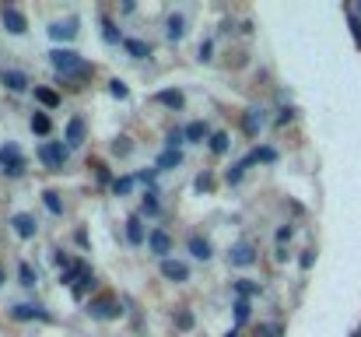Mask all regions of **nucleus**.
<instances>
[{"label":"nucleus","instance_id":"obj_1","mask_svg":"<svg viewBox=\"0 0 361 337\" xmlns=\"http://www.w3.org/2000/svg\"><path fill=\"white\" fill-rule=\"evenodd\" d=\"M50 60H53L57 74H64V78H71V81H85V78L92 74V67H88L74 50H53V53H50Z\"/></svg>","mask_w":361,"mask_h":337},{"label":"nucleus","instance_id":"obj_2","mask_svg":"<svg viewBox=\"0 0 361 337\" xmlns=\"http://www.w3.org/2000/svg\"><path fill=\"white\" fill-rule=\"evenodd\" d=\"M0 172H4V176H22L25 172V158H22L18 144H4V148H0Z\"/></svg>","mask_w":361,"mask_h":337},{"label":"nucleus","instance_id":"obj_3","mask_svg":"<svg viewBox=\"0 0 361 337\" xmlns=\"http://www.w3.org/2000/svg\"><path fill=\"white\" fill-rule=\"evenodd\" d=\"M123 309H120V302L113 298V295H99V298H92L88 302V316L92 319H116Z\"/></svg>","mask_w":361,"mask_h":337},{"label":"nucleus","instance_id":"obj_4","mask_svg":"<svg viewBox=\"0 0 361 337\" xmlns=\"http://www.w3.org/2000/svg\"><path fill=\"white\" fill-rule=\"evenodd\" d=\"M0 22H4V29L11 32V36H25V15L18 11V8H4V11H0Z\"/></svg>","mask_w":361,"mask_h":337},{"label":"nucleus","instance_id":"obj_5","mask_svg":"<svg viewBox=\"0 0 361 337\" xmlns=\"http://www.w3.org/2000/svg\"><path fill=\"white\" fill-rule=\"evenodd\" d=\"M39 155H43V162H46V165L57 172V169H64V155H67V148L50 141V144H43V151H39Z\"/></svg>","mask_w":361,"mask_h":337},{"label":"nucleus","instance_id":"obj_6","mask_svg":"<svg viewBox=\"0 0 361 337\" xmlns=\"http://www.w3.org/2000/svg\"><path fill=\"white\" fill-rule=\"evenodd\" d=\"M228 263H235V267H253V263H256V249H253L249 242H239V246L228 253Z\"/></svg>","mask_w":361,"mask_h":337},{"label":"nucleus","instance_id":"obj_7","mask_svg":"<svg viewBox=\"0 0 361 337\" xmlns=\"http://www.w3.org/2000/svg\"><path fill=\"white\" fill-rule=\"evenodd\" d=\"M263 123H267L263 109H246V113H242V130H246L249 137H256V134L263 130Z\"/></svg>","mask_w":361,"mask_h":337},{"label":"nucleus","instance_id":"obj_8","mask_svg":"<svg viewBox=\"0 0 361 337\" xmlns=\"http://www.w3.org/2000/svg\"><path fill=\"white\" fill-rule=\"evenodd\" d=\"M162 277H169V281H186L190 277V267L183 263V260H162Z\"/></svg>","mask_w":361,"mask_h":337},{"label":"nucleus","instance_id":"obj_9","mask_svg":"<svg viewBox=\"0 0 361 337\" xmlns=\"http://www.w3.org/2000/svg\"><path fill=\"white\" fill-rule=\"evenodd\" d=\"M148 246H151V253H158V256L165 260V253L172 249V239H169V232H162V228H155V232L148 235Z\"/></svg>","mask_w":361,"mask_h":337},{"label":"nucleus","instance_id":"obj_10","mask_svg":"<svg viewBox=\"0 0 361 337\" xmlns=\"http://www.w3.org/2000/svg\"><path fill=\"white\" fill-rule=\"evenodd\" d=\"M11 225H15V232H18L22 239H32V235H36V228H39L32 214H15V218H11Z\"/></svg>","mask_w":361,"mask_h":337},{"label":"nucleus","instance_id":"obj_11","mask_svg":"<svg viewBox=\"0 0 361 337\" xmlns=\"http://www.w3.org/2000/svg\"><path fill=\"white\" fill-rule=\"evenodd\" d=\"M50 36H53V39H74V36H78V22H74V18L53 22V25H50Z\"/></svg>","mask_w":361,"mask_h":337},{"label":"nucleus","instance_id":"obj_12","mask_svg":"<svg viewBox=\"0 0 361 337\" xmlns=\"http://www.w3.org/2000/svg\"><path fill=\"white\" fill-rule=\"evenodd\" d=\"M85 144V120H71L67 123V148H81Z\"/></svg>","mask_w":361,"mask_h":337},{"label":"nucleus","instance_id":"obj_13","mask_svg":"<svg viewBox=\"0 0 361 337\" xmlns=\"http://www.w3.org/2000/svg\"><path fill=\"white\" fill-rule=\"evenodd\" d=\"M155 102H162V106H169V109H183V92H176V88H165V92H158L155 95Z\"/></svg>","mask_w":361,"mask_h":337},{"label":"nucleus","instance_id":"obj_14","mask_svg":"<svg viewBox=\"0 0 361 337\" xmlns=\"http://www.w3.org/2000/svg\"><path fill=\"white\" fill-rule=\"evenodd\" d=\"M11 312H15V319H50V312L39 305H15Z\"/></svg>","mask_w":361,"mask_h":337},{"label":"nucleus","instance_id":"obj_15","mask_svg":"<svg viewBox=\"0 0 361 337\" xmlns=\"http://www.w3.org/2000/svg\"><path fill=\"white\" fill-rule=\"evenodd\" d=\"M183 36H186V18H183V15H172V18H169V39L179 43Z\"/></svg>","mask_w":361,"mask_h":337},{"label":"nucleus","instance_id":"obj_16","mask_svg":"<svg viewBox=\"0 0 361 337\" xmlns=\"http://www.w3.org/2000/svg\"><path fill=\"white\" fill-rule=\"evenodd\" d=\"M127 239H130L134 246H141V242L148 239V235H144V225H141V218H130V221H127Z\"/></svg>","mask_w":361,"mask_h":337},{"label":"nucleus","instance_id":"obj_17","mask_svg":"<svg viewBox=\"0 0 361 337\" xmlns=\"http://www.w3.org/2000/svg\"><path fill=\"white\" fill-rule=\"evenodd\" d=\"M190 253H193L197 260H211V242L200 239V235H193V239H190Z\"/></svg>","mask_w":361,"mask_h":337},{"label":"nucleus","instance_id":"obj_18","mask_svg":"<svg viewBox=\"0 0 361 337\" xmlns=\"http://www.w3.org/2000/svg\"><path fill=\"white\" fill-rule=\"evenodd\" d=\"M4 85H8L11 92H25V88H29V81H25L22 71H8V74H4Z\"/></svg>","mask_w":361,"mask_h":337},{"label":"nucleus","instance_id":"obj_19","mask_svg":"<svg viewBox=\"0 0 361 337\" xmlns=\"http://www.w3.org/2000/svg\"><path fill=\"white\" fill-rule=\"evenodd\" d=\"M207 134H211V127H207L204 120H197V123H190V127H186V141H204Z\"/></svg>","mask_w":361,"mask_h":337},{"label":"nucleus","instance_id":"obj_20","mask_svg":"<svg viewBox=\"0 0 361 337\" xmlns=\"http://www.w3.org/2000/svg\"><path fill=\"white\" fill-rule=\"evenodd\" d=\"M123 46H127V53H130V57H137V60H144V57H148V43H141V39H123Z\"/></svg>","mask_w":361,"mask_h":337},{"label":"nucleus","instance_id":"obj_21","mask_svg":"<svg viewBox=\"0 0 361 337\" xmlns=\"http://www.w3.org/2000/svg\"><path fill=\"white\" fill-rule=\"evenodd\" d=\"M36 99L46 106V109H57L60 106V99H57V92H50V88H36Z\"/></svg>","mask_w":361,"mask_h":337},{"label":"nucleus","instance_id":"obj_22","mask_svg":"<svg viewBox=\"0 0 361 337\" xmlns=\"http://www.w3.org/2000/svg\"><path fill=\"white\" fill-rule=\"evenodd\" d=\"M211 151H214V155H225V151H228V134H221V130L211 134Z\"/></svg>","mask_w":361,"mask_h":337},{"label":"nucleus","instance_id":"obj_23","mask_svg":"<svg viewBox=\"0 0 361 337\" xmlns=\"http://www.w3.org/2000/svg\"><path fill=\"white\" fill-rule=\"evenodd\" d=\"M183 162V155L179 151H162V158H158V169H176Z\"/></svg>","mask_w":361,"mask_h":337},{"label":"nucleus","instance_id":"obj_24","mask_svg":"<svg viewBox=\"0 0 361 337\" xmlns=\"http://www.w3.org/2000/svg\"><path fill=\"white\" fill-rule=\"evenodd\" d=\"M32 130H36V134H50V116H46V113H36V116H32Z\"/></svg>","mask_w":361,"mask_h":337},{"label":"nucleus","instance_id":"obj_25","mask_svg":"<svg viewBox=\"0 0 361 337\" xmlns=\"http://www.w3.org/2000/svg\"><path fill=\"white\" fill-rule=\"evenodd\" d=\"M92 284H95V277H92V274H85V277H81V281H78V284H74V298H85V295H88V288H92Z\"/></svg>","mask_w":361,"mask_h":337},{"label":"nucleus","instance_id":"obj_26","mask_svg":"<svg viewBox=\"0 0 361 337\" xmlns=\"http://www.w3.org/2000/svg\"><path fill=\"white\" fill-rule=\"evenodd\" d=\"M18 274H22V284H29V288L39 281V277H36V270H32V263H22V267H18Z\"/></svg>","mask_w":361,"mask_h":337},{"label":"nucleus","instance_id":"obj_27","mask_svg":"<svg viewBox=\"0 0 361 337\" xmlns=\"http://www.w3.org/2000/svg\"><path fill=\"white\" fill-rule=\"evenodd\" d=\"M102 29H106V32H102V36H106V43H120V32H116V25H113L109 18H102Z\"/></svg>","mask_w":361,"mask_h":337},{"label":"nucleus","instance_id":"obj_28","mask_svg":"<svg viewBox=\"0 0 361 337\" xmlns=\"http://www.w3.org/2000/svg\"><path fill=\"white\" fill-rule=\"evenodd\" d=\"M183 141H186V130H169V151H179Z\"/></svg>","mask_w":361,"mask_h":337},{"label":"nucleus","instance_id":"obj_29","mask_svg":"<svg viewBox=\"0 0 361 337\" xmlns=\"http://www.w3.org/2000/svg\"><path fill=\"white\" fill-rule=\"evenodd\" d=\"M256 337H281V326L277 323H263V326H256Z\"/></svg>","mask_w":361,"mask_h":337},{"label":"nucleus","instance_id":"obj_30","mask_svg":"<svg viewBox=\"0 0 361 337\" xmlns=\"http://www.w3.org/2000/svg\"><path fill=\"white\" fill-rule=\"evenodd\" d=\"M109 92H113L116 99H127V95H130V88H127V85H123L120 78H116V81H109Z\"/></svg>","mask_w":361,"mask_h":337},{"label":"nucleus","instance_id":"obj_31","mask_svg":"<svg viewBox=\"0 0 361 337\" xmlns=\"http://www.w3.org/2000/svg\"><path fill=\"white\" fill-rule=\"evenodd\" d=\"M235 319H239V323H246V319H249V302H246V298H239V302H235Z\"/></svg>","mask_w":361,"mask_h":337},{"label":"nucleus","instance_id":"obj_32","mask_svg":"<svg viewBox=\"0 0 361 337\" xmlns=\"http://www.w3.org/2000/svg\"><path fill=\"white\" fill-rule=\"evenodd\" d=\"M43 197H46V207H50L53 214H60V211H64V207H60V197H57L53 190H50V193H43Z\"/></svg>","mask_w":361,"mask_h":337},{"label":"nucleus","instance_id":"obj_33","mask_svg":"<svg viewBox=\"0 0 361 337\" xmlns=\"http://www.w3.org/2000/svg\"><path fill=\"white\" fill-rule=\"evenodd\" d=\"M235 291H239V298H246V295H253V291H260V284H249V281H239V284H235Z\"/></svg>","mask_w":361,"mask_h":337},{"label":"nucleus","instance_id":"obj_34","mask_svg":"<svg viewBox=\"0 0 361 337\" xmlns=\"http://www.w3.org/2000/svg\"><path fill=\"white\" fill-rule=\"evenodd\" d=\"M242 172H246V165H242V162H239V165H232V169H228V183H239V179H242Z\"/></svg>","mask_w":361,"mask_h":337},{"label":"nucleus","instance_id":"obj_35","mask_svg":"<svg viewBox=\"0 0 361 337\" xmlns=\"http://www.w3.org/2000/svg\"><path fill=\"white\" fill-rule=\"evenodd\" d=\"M176 323H179V330H190V326H193V312H179Z\"/></svg>","mask_w":361,"mask_h":337},{"label":"nucleus","instance_id":"obj_36","mask_svg":"<svg viewBox=\"0 0 361 337\" xmlns=\"http://www.w3.org/2000/svg\"><path fill=\"white\" fill-rule=\"evenodd\" d=\"M130 186H134V179L127 176V179H116V186H113V190H116V193H130Z\"/></svg>","mask_w":361,"mask_h":337},{"label":"nucleus","instance_id":"obj_37","mask_svg":"<svg viewBox=\"0 0 361 337\" xmlns=\"http://www.w3.org/2000/svg\"><path fill=\"white\" fill-rule=\"evenodd\" d=\"M144 211H148V214H155V211H158V200H155V193H148V197H144Z\"/></svg>","mask_w":361,"mask_h":337},{"label":"nucleus","instance_id":"obj_38","mask_svg":"<svg viewBox=\"0 0 361 337\" xmlns=\"http://www.w3.org/2000/svg\"><path fill=\"white\" fill-rule=\"evenodd\" d=\"M351 36H354V43L361 46V22H358V18H351Z\"/></svg>","mask_w":361,"mask_h":337},{"label":"nucleus","instance_id":"obj_39","mask_svg":"<svg viewBox=\"0 0 361 337\" xmlns=\"http://www.w3.org/2000/svg\"><path fill=\"white\" fill-rule=\"evenodd\" d=\"M211 186H214L211 176H197V190H211Z\"/></svg>","mask_w":361,"mask_h":337},{"label":"nucleus","instance_id":"obj_40","mask_svg":"<svg viewBox=\"0 0 361 337\" xmlns=\"http://www.w3.org/2000/svg\"><path fill=\"white\" fill-rule=\"evenodd\" d=\"M225 337H239V330H228V333H225Z\"/></svg>","mask_w":361,"mask_h":337},{"label":"nucleus","instance_id":"obj_41","mask_svg":"<svg viewBox=\"0 0 361 337\" xmlns=\"http://www.w3.org/2000/svg\"><path fill=\"white\" fill-rule=\"evenodd\" d=\"M0 284H4V270H0Z\"/></svg>","mask_w":361,"mask_h":337},{"label":"nucleus","instance_id":"obj_42","mask_svg":"<svg viewBox=\"0 0 361 337\" xmlns=\"http://www.w3.org/2000/svg\"><path fill=\"white\" fill-rule=\"evenodd\" d=\"M354 337H361V330H358V333H354Z\"/></svg>","mask_w":361,"mask_h":337}]
</instances>
